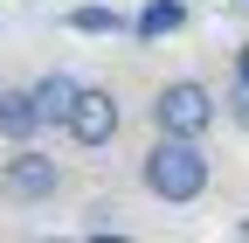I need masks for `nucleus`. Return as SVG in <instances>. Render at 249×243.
Here are the masks:
<instances>
[{
  "label": "nucleus",
  "mask_w": 249,
  "mask_h": 243,
  "mask_svg": "<svg viewBox=\"0 0 249 243\" xmlns=\"http://www.w3.org/2000/svg\"><path fill=\"white\" fill-rule=\"evenodd\" d=\"M139 188L166 208H187L214 188V160H208V139H173V132H152V146L139 153Z\"/></svg>",
  "instance_id": "1"
},
{
  "label": "nucleus",
  "mask_w": 249,
  "mask_h": 243,
  "mask_svg": "<svg viewBox=\"0 0 249 243\" xmlns=\"http://www.w3.org/2000/svg\"><path fill=\"white\" fill-rule=\"evenodd\" d=\"M152 132H173V139H208L214 132V118H222V98L201 83V77H166L160 90H152Z\"/></svg>",
  "instance_id": "2"
},
{
  "label": "nucleus",
  "mask_w": 249,
  "mask_h": 243,
  "mask_svg": "<svg viewBox=\"0 0 249 243\" xmlns=\"http://www.w3.org/2000/svg\"><path fill=\"white\" fill-rule=\"evenodd\" d=\"M55 195H62V160L42 153V139L7 146V160H0V202L7 208H49Z\"/></svg>",
  "instance_id": "3"
},
{
  "label": "nucleus",
  "mask_w": 249,
  "mask_h": 243,
  "mask_svg": "<svg viewBox=\"0 0 249 243\" xmlns=\"http://www.w3.org/2000/svg\"><path fill=\"white\" fill-rule=\"evenodd\" d=\"M62 132H70V146H83V153H104V146L124 132V104H118V90H111V83H83Z\"/></svg>",
  "instance_id": "4"
},
{
  "label": "nucleus",
  "mask_w": 249,
  "mask_h": 243,
  "mask_svg": "<svg viewBox=\"0 0 249 243\" xmlns=\"http://www.w3.org/2000/svg\"><path fill=\"white\" fill-rule=\"evenodd\" d=\"M28 139H42L35 90L28 83H0V146H28Z\"/></svg>",
  "instance_id": "5"
},
{
  "label": "nucleus",
  "mask_w": 249,
  "mask_h": 243,
  "mask_svg": "<svg viewBox=\"0 0 249 243\" xmlns=\"http://www.w3.org/2000/svg\"><path fill=\"white\" fill-rule=\"evenodd\" d=\"M28 90H35L42 132H62V125H70V104H76V90H83V77H70V70H42Z\"/></svg>",
  "instance_id": "6"
},
{
  "label": "nucleus",
  "mask_w": 249,
  "mask_h": 243,
  "mask_svg": "<svg viewBox=\"0 0 249 243\" xmlns=\"http://www.w3.org/2000/svg\"><path fill=\"white\" fill-rule=\"evenodd\" d=\"M180 28H187V0H145V7L132 14L139 42H166V35H180Z\"/></svg>",
  "instance_id": "7"
},
{
  "label": "nucleus",
  "mask_w": 249,
  "mask_h": 243,
  "mask_svg": "<svg viewBox=\"0 0 249 243\" xmlns=\"http://www.w3.org/2000/svg\"><path fill=\"white\" fill-rule=\"evenodd\" d=\"M70 28L76 35H124L132 21H124L118 7H104V0H90V7H70Z\"/></svg>",
  "instance_id": "8"
},
{
  "label": "nucleus",
  "mask_w": 249,
  "mask_h": 243,
  "mask_svg": "<svg viewBox=\"0 0 249 243\" xmlns=\"http://www.w3.org/2000/svg\"><path fill=\"white\" fill-rule=\"evenodd\" d=\"M76 236H124V223H118V208H111V202H90V208H83V223H76Z\"/></svg>",
  "instance_id": "9"
},
{
  "label": "nucleus",
  "mask_w": 249,
  "mask_h": 243,
  "mask_svg": "<svg viewBox=\"0 0 249 243\" xmlns=\"http://www.w3.org/2000/svg\"><path fill=\"white\" fill-rule=\"evenodd\" d=\"M222 118L235 132H249V83H229V98H222Z\"/></svg>",
  "instance_id": "10"
},
{
  "label": "nucleus",
  "mask_w": 249,
  "mask_h": 243,
  "mask_svg": "<svg viewBox=\"0 0 249 243\" xmlns=\"http://www.w3.org/2000/svg\"><path fill=\"white\" fill-rule=\"evenodd\" d=\"M229 83H249V42L235 49V63H229Z\"/></svg>",
  "instance_id": "11"
},
{
  "label": "nucleus",
  "mask_w": 249,
  "mask_h": 243,
  "mask_svg": "<svg viewBox=\"0 0 249 243\" xmlns=\"http://www.w3.org/2000/svg\"><path fill=\"white\" fill-rule=\"evenodd\" d=\"M235 236H242V243H249V216H242V223H235Z\"/></svg>",
  "instance_id": "12"
},
{
  "label": "nucleus",
  "mask_w": 249,
  "mask_h": 243,
  "mask_svg": "<svg viewBox=\"0 0 249 243\" xmlns=\"http://www.w3.org/2000/svg\"><path fill=\"white\" fill-rule=\"evenodd\" d=\"M21 7H42V0H21Z\"/></svg>",
  "instance_id": "13"
},
{
  "label": "nucleus",
  "mask_w": 249,
  "mask_h": 243,
  "mask_svg": "<svg viewBox=\"0 0 249 243\" xmlns=\"http://www.w3.org/2000/svg\"><path fill=\"white\" fill-rule=\"evenodd\" d=\"M187 7H201V0H187Z\"/></svg>",
  "instance_id": "14"
},
{
  "label": "nucleus",
  "mask_w": 249,
  "mask_h": 243,
  "mask_svg": "<svg viewBox=\"0 0 249 243\" xmlns=\"http://www.w3.org/2000/svg\"><path fill=\"white\" fill-rule=\"evenodd\" d=\"M242 7H249V0H242Z\"/></svg>",
  "instance_id": "15"
}]
</instances>
